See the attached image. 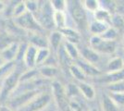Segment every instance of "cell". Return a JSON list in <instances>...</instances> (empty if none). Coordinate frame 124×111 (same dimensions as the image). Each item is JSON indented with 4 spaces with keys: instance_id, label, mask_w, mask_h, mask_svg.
Here are the masks:
<instances>
[{
    "instance_id": "obj_1",
    "label": "cell",
    "mask_w": 124,
    "mask_h": 111,
    "mask_svg": "<svg viewBox=\"0 0 124 111\" xmlns=\"http://www.w3.org/2000/svg\"><path fill=\"white\" fill-rule=\"evenodd\" d=\"M23 71L24 70L15 66V68L2 80L0 89V103L2 105H4L15 92L20 84V78Z\"/></svg>"
},
{
    "instance_id": "obj_2",
    "label": "cell",
    "mask_w": 124,
    "mask_h": 111,
    "mask_svg": "<svg viewBox=\"0 0 124 111\" xmlns=\"http://www.w3.org/2000/svg\"><path fill=\"white\" fill-rule=\"evenodd\" d=\"M42 4H39V8L34 18L42 27L43 30H52L55 29L54 21H53V14L54 10L52 9L49 1H43Z\"/></svg>"
},
{
    "instance_id": "obj_3",
    "label": "cell",
    "mask_w": 124,
    "mask_h": 111,
    "mask_svg": "<svg viewBox=\"0 0 124 111\" xmlns=\"http://www.w3.org/2000/svg\"><path fill=\"white\" fill-rule=\"evenodd\" d=\"M72 4L69 6L68 3V8L70 9V15L72 18L73 21L75 22V24L79 27L81 30H88V26H89V21L87 19V14L86 11L83 8L82 2L79 1H71Z\"/></svg>"
},
{
    "instance_id": "obj_4",
    "label": "cell",
    "mask_w": 124,
    "mask_h": 111,
    "mask_svg": "<svg viewBox=\"0 0 124 111\" xmlns=\"http://www.w3.org/2000/svg\"><path fill=\"white\" fill-rule=\"evenodd\" d=\"M89 47L99 55H112L116 52L117 43L104 40L97 35H91L89 39Z\"/></svg>"
},
{
    "instance_id": "obj_5",
    "label": "cell",
    "mask_w": 124,
    "mask_h": 111,
    "mask_svg": "<svg viewBox=\"0 0 124 111\" xmlns=\"http://www.w3.org/2000/svg\"><path fill=\"white\" fill-rule=\"evenodd\" d=\"M52 97L60 111H71L70 107V99L67 96L65 87L59 81H55L52 83Z\"/></svg>"
},
{
    "instance_id": "obj_6",
    "label": "cell",
    "mask_w": 124,
    "mask_h": 111,
    "mask_svg": "<svg viewBox=\"0 0 124 111\" xmlns=\"http://www.w3.org/2000/svg\"><path fill=\"white\" fill-rule=\"evenodd\" d=\"M39 94H40L39 90L28 91V92H24V93H21V94H17V95H12L10 98L7 101V104L13 110L20 109L21 107H25Z\"/></svg>"
},
{
    "instance_id": "obj_7",
    "label": "cell",
    "mask_w": 124,
    "mask_h": 111,
    "mask_svg": "<svg viewBox=\"0 0 124 111\" xmlns=\"http://www.w3.org/2000/svg\"><path fill=\"white\" fill-rule=\"evenodd\" d=\"M15 26L19 27L21 29L29 31L30 32H42L44 30L39 25V23L35 20L34 16L30 12H25L21 16L13 18Z\"/></svg>"
},
{
    "instance_id": "obj_8",
    "label": "cell",
    "mask_w": 124,
    "mask_h": 111,
    "mask_svg": "<svg viewBox=\"0 0 124 111\" xmlns=\"http://www.w3.org/2000/svg\"><path fill=\"white\" fill-rule=\"evenodd\" d=\"M52 99V95L48 93H40L24 107L25 111H41L46 108Z\"/></svg>"
},
{
    "instance_id": "obj_9",
    "label": "cell",
    "mask_w": 124,
    "mask_h": 111,
    "mask_svg": "<svg viewBox=\"0 0 124 111\" xmlns=\"http://www.w3.org/2000/svg\"><path fill=\"white\" fill-rule=\"evenodd\" d=\"M19 45H20V43L13 42L4 49L0 50V57L5 63L15 62L17 53L19 50Z\"/></svg>"
},
{
    "instance_id": "obj_10",
    "label": "cell",
    "mask_w": 124,
    "mask_h": 111,
    "mask_svg": "<svg viewBox=\"0 0 124 111\" xmlns=\"http://www.w3.org/2000/svg\"><path fill=\"white\" fill-rule=\"evenodd\" d=\"M75 64L80 67V69L83 70L86 77H99L102 75L101 70L95 65L89 63L83 60V58H79L77 61H75Z\"/></svg>"
},
{
    "instance_id": "obj_11",
    "label": "cell",
    "mask_w": 124,
    "mask_h": 111,
    "mask_svg": "<svg viewBox=\"0 0 124 111\" xmlns=\"http://www.w3.org/2000/svg\"><path fill=\"white\" fill-rule=\"evenodd\" d=\"M36 54L37 48L30 44H28V46L26 49L24 58H23V63L27 69H34L36 67Z\"/></svg>"
},
{
    "instance_id": "obj_12",
    "label": "cell",
    "mask_w": 124,
    "mask_h": 111,
    "mask_svg": "<svg viewBox=\"0 0 124 111\" xmlns=\"http://www.w3.org/2000/svg\"><path fill=\"white\" fill-rule=\"evenodd\" d=\"M30 42L29 44L35 46L37 49L39 48H49L48 38L41 34V32H30Z\"/></svg>"
},
{
    "instance_id": "obj_13",
    "label": "cell",
    "mask_w": 124,
    "mask_h": 111,
    "mask_svg": "<svg viewBox=\"0 0 124 111\" xmlns=\"http://www.w3.org/2000/svg\"><path fill=\"white\" fill-rule=\"evenodd\" d=\"M80 52H81V58L95 66L96 63L99 62L101 58V55H99L97 52H95L90 47H83L82 50H80Z\"/></svg>"
},
{
    "instance_id": "obj_14",
    "label": "cell",
    "mask_w": 124,
    "mask_h": 111,
    "mask_svg": "<svg viewBox=\"0 0 124 111\" xmlns=\"http://www.w3.org/2000/svg\"><path fill=\"white\" fill-rule=\"evenodd\" d=\"M59 32L62 34L63 39H65L66 42L71 43V44H74L77 45L78 44L80 43V41H81L80 33L76 30H74L73 28H71V27L69 26L67 28L61 30V31H59Z\"/></svg>"
},
{
    "instance_id": "obj_15",
    "label": "cell",
    "mask_w": 124,
    "mask_h": 111,
    "mask_svg": "<svg viewBox=\"0 0 124 111\" xmlns=\"http://www.w3.org/2000/svg\"><path fill=\"white\" fill-rule=\"evenodd\" d=\"M124 81V69L116 71V72H107L103 77L100 79V81L108 83V84H113L117 83L119 81Z\"/></svg>"
},
{
    "instance_id": "obj_16",
    "label": "cell",
    "mask_w": 124,
    "mask_h": 111,
    "mask_svg": "<svg viewBox=\"0 0 124 111\" xmlns=\"http://www.w3.org/2000/svg\"><path fill=\"white\" fill-rule=\"evenodd\" d=\"M63 41V36L59 31H53L48 37L49 49L54 52H57V50L61 47V44Z\"/></svg>"
},
{
    "instance_id": "obj_17",
    "label": "cell",
    "mask_w": 124,
    "mask_h": 111,
    "mask_svg": "<svg viewBox=\"0 0 124 111\" xmlns=\"http://www.w3.org/2000/svg\"><path fill=\"white\" fill-rule=\"evenodd\" d=\"M108 24H106L104 22H100L97 21H92L89 22V26H88V31L92 35H97V36H101L104 32H106L109 28Z\"/></svg>"
},
{
    "instance_id": "obj_18",
    "label": "cell",
    "mask_w": 124,
    "mask_h": 111,
    "mask_svg": "<svg viewBox=\"0 0 124 111\" xmlns=\"http://www.w3.org/2000/svg\"><path fill=\"white\" fill-rule=\"evenodd\" d=\"M53 21H54V25H55V28L57 29V31H61L63 29L69 27L68 26V19L66 12L54 11Z\"/></svg>"
},
{
    "instance_id": "obj_19",
    "label": "cell",
    "mask_w": 124,
    "mask_h": 111,
    "mask_svg": "<svg viewBox=\"0 0 124 111\" xmlns=\"http://www.w3.org/2000/svg\"><path fill=\"white\" fill-rule=\"evenodd\" d=\"M77 85L81 95H83L85 99L92 101L95 98V90L90 83H88L86 81H82V82H79Z\"/></svg>"
},
{
    "instance_id": "obj_20",
    "label": "cell",
    "mask_w": 124,
    "mask_h": 111,
    "mask_svg": "<svg viewBox=\"0 0 124 111\" xmlns=\"http://www.w3.org/2000/svg\"><path fill=\"white\" fill-rule=\"evenodd\" d=\"M62 46L64 48L65 52L69 56V58H70L73 62L77 61L79 58H81V52L76 44L64 41V43L62 44Z\"/></svg>"
},
{
    "instance_id": "obj_21",
    "label": "cell",
    "mask_w": 124,
    "mask_h": 111,
    "mask_svg": "<svg viewBox=\"0 0 124 111\" xmlns=\"http://www.w3.org/2000/svg\"><path fill=\"white\" fill-rule=\"evenodd\" d=\"M39 74L45 79H52L55 78L58 73V69L57 67H53V66H46V65H43L41 66L39 69Z\"/></svg>"
},
{
    "instance_id": "obj_22",
    "label": "cell",
    "mask_w": 124,
    "mask_h": 111,
    "mask_svg": "<svg viewBox=\"0 0 124 111\" xmlns=\"http://www.w3.org/2000/svg\"><path fill=\"white\" fill-rule=\"evenodd\" d=\"M108 72H116L119 71L124 69V65L122 62V59L120 57H115V58L109 59L107 64Z\"/></svg>"
},
{
    "instance_id": "obj_23",
    "label": "cell",
    "mask_w": 124,
    "mask_h": 111,
    "mask_svg": "<svg viewBox=\"0 0 124 111\" xmlns=\"http://www.w3.org/2000/svg\"><path fill=\"white\" fill-rule=\"evenodd\" d=\"M94 16V21L104 22L106 24H108L109 26H111V19H112V14L109 13L108 11L105 10L103 8H99L96 12L93 13Z\"/></svg>"
},
{
    "instance_id": "obj_24",
    "label": "cell",
    "mask_w": 124,
    "mask_h": 111,
    "mask_svg": "<svg viewBox=\"0 0 124 111\" xmlns=\"http://www.w3.org/2000/svg\"><path fill=\"white\" fill-rule=\"evenodd\" d=\"M38 76H40L38 69H36L35 68L34 69H27L21 73V78H20V83L34 81L38 78Z\"/></svg>"
},
{
    "instance_id": "obj_25",
    "label": "cell",
    "mask_w": 124,
    "mask_h": 111,
    "mask_svg": "<svg viewBox=\"0 0 124 111\" xmlns=\"http://www.w3.org/2000/svg\"><path fill=\"white\" fill-rule=\"evenodd\" d=\"M101 106L104 111H119V107L112 101V99L108 95V94L102 96Z\"/></svg>"
},
{
    "instance_id": "obj_26",
    "label": "cell",
    "mask_w": 124,
    "mask_h": 111,
    "mask_svg": "<svg viewBox=\"0 0 124 111\" xmlns=\"http://www.w3.org/2000/svg\"><path fill=\"white\" fill-rule=\"evenodd\" d=\"M52 51L49 48H39L37 49L36 54V61L35 64L36 66H43L45 62L47 60V58H49V56L51 55Z\"/></svg>"
},
{
    "instance_id": "obj_27",
    "label": "cell",
    "mask_w": 124,
    "mask_h": 111,
    "mask_svg": "<svg viewBox=\"0 0 124 111\" xmlns=\"http://www.w3.org/2000/svg\"><path fill=\"white\" fill-rule=\"evenodd\" d=\"M69 71L70 75L72 76L75 80H77L79 82H82V81H86V79L87 77L85 76V74L83 72V70L80 69V67L76 65L75 63H73L70 69H69Z\"/></svg>"
},
{
    "instance_id": "obj_28",
    "label": "cell",
    "mask_w": 124,
    "mask_h": 111,
    "mask_svg": "<svg viewBox=\"0 0 124 111\" xmlns=\"http://www.w3.org/2000/svg\"><path fill=\"white\" fill-rule=\"evenodd\" d=\"M83 8L86 12L89 13H94L100 8V3L98 0H84L82 2Z\"/></svg>"
},
{
    "instance_id": "obj_29",
    "label": "cell",
    "mask_w": 124,
    "mask_h": 111,
    "mask_svg": "<svg viewBox=\"0 0 124 111\" xmlns=\"http://www.w3.org/2000/svg\"><path fill=\"white\" fill-rule=\"evenodd\" d=\"M100 37L103 38L104 40H107V41L116 42V40H117L118 37H119V32H118V30L115 29L114 27L110 26Z\"/></svg>"
},
{
    "instance_id": "obj_30",
    "label": "cell",
    "mask_w": 124,
    "mask_h": 111,
    "mask_svg": "<svg viewBox=\"0 0 124 111\" xmlns=\"http://www.w3.org/2000/svg\"><path fill=\"white\" fill-rule=\"evenodd\" d=\"M66 90V94L67 96L69 97L70 100H76V97L79 95H82L80 93V90L78 88L77 84H73V83H70L67 85V87L65 88Z\"/></svg>"
},
{
    "instance_id": "obj_31",
    "label": "cell",
    "mask_w": 124,
    "mask_h": 111,
    "mask_svg": "<svg viewBox=\"0 0 124 111\" xmlns=\"http://www.w3.org/2000/svg\"><path fill=\"white\" fill-rule=\"evenodd\" d=\"M49 3L54 11L65 12L68 9V1L65 0H52L49 1Z\"/></svg>"
},
{
    "instance_id": "obj_32",
    "label": "cell",
    "mask_w": 124,
    "mask_h": 111,
    "mask_svg": "<svg viewBox=\"0 0 124 111\" xmlns=\"http://www.w3.org/2000/svg\"><path fill=\"white\" fill-rule=\"evenodd\" d=\"M25 12H27L25 2L24 1H20V2H18V4H16L14 6V7L12 9V16H13V18H17V17L21 16Z\"/></svg>"
},
{
    "instance_id": "obj_33",
    "label": "cell",
    "mask_w": 124,
    "mask_h": 111,
    "mask_svg": "<svg viewBox=\"0 0 124 111\" xmlns=\"http://www.w3.org/2000/svg\"><path fill=\"white\" fill-rule=\"evenodd\" d=\"M108 95L112 99L114 103L119 106H124V93H113L108 92Z\"/></svg>"
},
{
    "instance_id": "obj_34",
    "label": "cell",
    "mask_w": 124,
    "mask_h": 111,
    "mask_svg": "<svg viewBox=\"0 0 124 111\" xmlns=\"http://www.w3.org/2000/svg\"><path fill=\"white\" fill-rule=\"evenodd\" d=\"M26 6V10L32 14L33 16L36 14L39 8V4L40 1H33V0H28V1H24Z\"/></svg>"
},
{
    "instance_id": "obj_35",
    "label": "cell",
    "mask_w": 124,
    "mask_h": 111,
    "mask_svg": "<svg viewBox=\"0 0 124 111\" xmlns=\"http://www.w3.org/2000/svg\"><path fill=\"white\" fill-rule=\"evenodd\" d=\"M27 46H28V44H27V43H20L19 50H18V53H17V58H16L15 63L23 62V58H24V55H25Z\"/></svg>"
},
{
    "instance_id": "obj_36",
    "label": "cell",
    "mask_w": 124,
    "mask_h": 111,
    "mask_svg": "<svg viewBox=\"0 0 124 111\" xmlns=\"http://www.w3.org/2000/svg\"><path fill=\"white\" fill-rule=\"evenodd\" d=\"M111 26L114 27L115 29H118V28L123 27L124 26V19L120 16L119 14L112 15V19H111Z\"/></svg>"
},
{
    "instance_id": "obj_37",
    "label": "cell",
    "mask_w": 124,
    "mask_h": 111,
    "mask_svg": "<svg viewBox=\"0 0 124 111\" xmlns=\"http://www.w3.org/2000/svg\"><path fill=\"white\" fill-rule=\"evenodd\" d=\"M108 92H113V93H124V81H119L117 83L113 84H108L107 86Z\"/></svg>"
},
{
    "instance_id": "obj_38",
    "label": "cell",
    "mask_w": 124,
    "mask_h": 111,
    "mask_svg": "<svg viewBox=\"0 0 124 111\" xmlns=\"http://www.w3.org/2000/svg\"><path fill=\"white\" fill-rule=\"evenodd\" d=\"M0 111H14L12 108H10L8 105H1L0 106Z\"/></svg>"
},
{
    "instance_id": "obj_39",
    "label": "cell",
    "mask_w": 124,
    "mask_h": 111,
    "mask_svg": "<svg viewBox=\"0 0 124 111\" xmlns=\"http://www.w3.org/2000/svg\"><path fill=\"white\" fill-rule=\"evenodd\" d=\"M5 9H6V4H5V2H3V1H0V12L4 11Z\"/></svg>"
},
{
    "instance_id": "obj_40",
    "label": "cell",
    "mask_w": 124,
    "mask_h": 111,
    "mask_svg": "<svg viewBox=\"0 0 124 111\" xmlns=\"http://www.w3.org/2000/svg\"><path fill=\"white\" fill-rule=\"evenodd\" d=\"M4 63H5V62L2 60V58H1V57H0V67H1V66H2V65H3Z\"/></svg>"
},
{
    "instance_id": "obj_41",
    "label": "cell",
    "mask_w": 124,
    "mask_h": 111,
    "mask_svg": "<svg viewBox=\"0 0 124 111\" xmlns=\"http://www.w3.org/2000/svg\"><path fill=\"white\" fill-rule=\"evenodd\" d=\"M90 111H98V110H97L96 108H92V109H91Z\"/></svg>"
},
{
    "instance_id": "obj_42",
    "label": "cell",
    "mask_w": 124,
    "mask_h": 111,
    "mask_svg": "<svg viewBox=\"0 0 124 111\" xmlns=\"http://www.w3.org/2000/svg\"><path fill=\"white\" fill-rule=\"evenodd\" d=\"M122 45H123V48H124V37L123 39H122Z\"/></svg>"
},
{
    "instance_id": "obj_43",
    "label": "cell",
    "mask_w": 124,
    "mask_h": 111,
    "mask_svg": "<svg viewBox=\"0 0 124 111\" xmlns=\"http://www.w3.org/2000/svg\"><path fill=\"white\" fill-rule=\"evenodd\" d=\"M121 59H122V62H123V65H124V56L121 58Z\"/></svg>"
},
{
    "instance_id": "obj_44",
    "label": "cell",
    "mask_w": 124,
    "mask_h": 111,
    "mask_svg": "<svg viewBox=\"0 0 124 111\" xmlns=\"http://www.w3.org/2000/svg\"><path fill=\"white\" fill-rule=\"evenodd\" d=\"M1 82H2V80H0V89H1Z\"/></svg>"
},
{
    "instance_id": "obj_45",
    "label": "cell",
    "mask_w": 124,
    "mask_h": 111,
    "mask_svg": "<svg viewBox=\"0 0 124 111\" xmlns=\"http://www.w3.org/2000/svg\"><path fill=\"white\" fill-rule=\"evenodd\" d=\"M123 111H124V106H123Z\"/></svg>"
}]
</instances>
